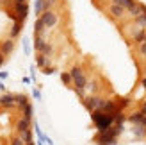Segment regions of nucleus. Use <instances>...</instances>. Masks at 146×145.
<instances>
[{"instance_id":"obj_26","label":"nucleus","mask_w":146,"mask_h":145,"mask_svg":"<svg viewBox=\"0 0 146 145\" xmlns=\"http://www.w3.org/2000/svg\"><path fill=\"white\" fill-rule=\"evenodd\" d=\"M11 145H27L23 140H21V136H14V138H11Z\"/></svg>"},{"instance_id":"obj_35","label":"nucleus","mask_w":146,"mask_h":145,"mask_svg":"<svg viewBox=\"0 0 146 145\" xmlns=\"http://www.w3.org/2000/svg\"><path fill=\"white\" fill-rule=\"evenodd\" d=\"M141 84H143V88H146V77H144L143 81H141Z\"/></svg>"},{"instance_id":"obj_40","label":"nucleus","mask_w":146,"mask_h":145,"mask_svg":"<svg viewBox=\"0 0 146 145\" xmlns=\"http://www.w3.org/2000/svg\"><path fill=\"white\" fill-rule=\"evenodd\" d=\"M27 145H34V142H31V143H27Z\"/></svg>"},{"instance_id":"obj_30","label":"nucleus","mask_w":146,"mask_h":145,"mask_svg":"<svg viewBox=\"0 0 146 145\" xmlns=\"http://www.w3.org/2000/svg\"><path fill=\"white\" fill-rule=\"evenodd\" d=\"M32 95H34L36 100H41V91H39L38 88H34V90H32Z\"/></svg>"},{"instance_id":"obj_20","label":"nucleus","mask_w":146,"mask_h":145,"mask_svg":"<svg viewBox=\"0 0 146 145\" xmlns=\"http://www.w3.org/2000/svg\"><path fill=\"white\" fill-rule=\"evenodd\" d=\"M112 4H118V5H123L125 9H128V7H132L135 4V0H112Z\"/></svg>"},{"instance_id":"obj_29","label":"nucleus","mask_w":146,"mask_h":145,"mask_svg":"<svg viewBox=\"0 0 146 145\" xmlns=\"http://www.w3.org/2000/svg\"><path fill=\"white\" fill-rule=\"evenodd\" d=\"M23 50H25V54H27V56L31 54V45H29V40H27V38L23 40Z\"/></svg>"},{"instance_id":"obj_1","label":"nucleus","mask_w":146,"mask_h":145,"mask_svg":"<svg viewBox=\"0 0 146 145\" xmlns=\"http://www.w3.org/2000/svg\"><path fill=\"white\" fill-rule=\"evenodd\" d=\"M91 118H93V122H94V126H96L98 133H104V131H107L109 127H112V126H114V117H112V115L104 113L102 109L93 111Z\"/></svg>"},{"instance_id":"obj_15","label":"nucleus","mask_w":146,"mask_h":145,"mask_svg":"<svg viewBox=\"0 0 146 145\" xmlns=\"http://www.w3.org/2000/svg\"><path fill=\"white\" fill-rule=\"evenodd\" d=\"M36 64H38V68H45V66H48V56H45V54H38L36 56Z\"/></svg>"},{"instance_id":"obj_27","label":"nucleus","mask_w":146,"mask_h":145,"mask_svg":"<svg viewBox=\"0 0 146 145\" xmlns=\"http://www.w3.org/2000/svg\"><path fill=\"white\" fill-rule=\"evenodd\" d=\"M139 54H141L143 57H146V40H144L143 43H139Z\"/></svg>"},{"instance_id":"obj_13","label":"nucleus","mask_w":146,"mask_h":145,"mask_svg":"<svg viewBox=\"0 0 146 145\" xmlns=\"http://www.w3.org/2000/svg\"><path fill=\"white\" fill-rule=\"evenodd\" d=\"M46 47V41L43 40V36H34V48L38 50V52H43Z\"/></svg>"},{"instance_id":"obj_24","label":"nucleus","mask_w":146,"mask_h":145,"mask_svg":"<svg viewBox=\"0 0 146 145\" xmlns=\"http://www.w3.org/2000/svg\"><path fill=\"white\" fill-rule=\"evenodd\" d=\"M20 136H21V140H23L25 143H31L32 142V129H29V131H25V133H20Z\"/></svg>"},{"instance_id":"obj_31","label":"nucleus","mask_w":146,"mask_h":145,"mask_svg":"<svg viewBox=\"0 0 146 145\" xmlns=\"http://www.w3.org/2000/svg\"><path fill=\"white\" fill-rule=\"evenodd\" d=\"M7 77H9L7 72H0V79H2V81H4V79H7Z\"/></svg>"},{"instance_id":"obj_37","label":"nucleus","mask_w":146,"mask_h":145,"mask_svg":"<svg viewBox=\"0 0 146 145\" xmlns=\"http://www.w3.org/2000/svg\"><path fill=\"white\" fill-rule=\"evenodd\" d=\"M4 90H5V86H4L2 83H0V91H4Z\"/></svg>"},{"instance_id":"obj_28","label":"nucleus","mask_w":146,"mask_h":145,"mask_svg":"<svg viewBox=\"0 0 146 145\" xmlns=\"http://www.w3.org/2000/svg\"><path fill=\"white\" fill-rule=\"evenodd\" d=\"M54 72H55L54 66H45V68H43V74H45V75H52Z\"/></svg>"},{"instance_id":"obj_3","label":"nucleus","mask_w":146,"mask_h":145,"mask_svg":"<svg viewBox=\"0 0 146 145\" xmlns=\"http://www.w3.org/2000/svg\"><path fill=\"white\" fill-rule=\"evenodd\" d=\"M104 104H105V100L102 99V97H98V95H91V97H86V99H84V106H86L91 113L96 111V109H102V107H104Z\"/></svg>"},{"instance_id":"obj_8","label":"nucleus","mask_w":146,"mask_h":145,"mask_svg":"<svg viewBox=\"0 0 146 145\" xmlns=\"http://www.w3.org/2000/svg\"><path fill=\"white\" fill-rule=\"evenodd\" d=\"M109 13H111V16L112 18H116V20H119V18H123L127 14V9L123 5H118V4H111L109 5Z\"/></svg>"},{"instance_id":"obj_12","label":"nucleus","mask_w":146,"mask_h":145,"mask_svg":"<svg viewBox=\"0 0 146 145\" xmlns=\"http://www.w3.org/2000/svg\"><path fill=\"white\" fill-rule=\"evenodd\" d=\"M127 13H128V16H132V18L141 16V14H143V11H141V2H135L132 7H128Z\"/></svg>"},{"instance_id":"obj_38","label":"nucleus","mask_w":146,"mask_h":145,"mask_svg":"<svg viewBox=\"0 0 146 145\" xmlns=\"http://www.w3.org/2000/svg\"><path fill=\"white\" fill-rule=\"evenodd\" d=\"M43 143H45V142H43V140H38V145H43Z\"/></svg>"},{"instance_id":"obj_4","label":"nucleus","mask_w":146,"mask_h":145,"mask_svg":"<svg viewBox=\"0 0 146 145\" xmlns=\"http://www.w3.org/2000/svg\"><path fill=\"white\" fill-rule=\"evenodd\" d=\"M39 18L43 20V23H45L46 29H52L54 25H57V21H59V16H57V14H55L52 9H50V11H45Z\"/></svg>"},{"instance_id":"obj_5","label":"nucleus","mask_w":146,"mask_h":145,"mask_svg":"<svg viewBox=\"0 0 146 145\" xmlns=\"http://www.w3.org/2000/svg\"><path fill=\"white\" fill-rule=\"evenodd\" d=\"M13 7H14V13H16L18 20L20 21H25L27 14H29V4L27 2H14Z\"/></svg>"},{"instance_id":"obj_6","label":"nucleus","mask_w":146,"mask_h":145,"mask_svg":"<svg viewBox=\"0 0 146 145\" xmlns=\"http://www.w3.org/2000/svg\"><path fill=\"white\" fill-rule=\"evenodd\" d=\"M121 109H123V107H121L119 104H116L114 100H105L104 107H102V111L107 113V115H112L114 118H116V115H119V113H121Z\"/></svg>"},{"instance_id":"obj_39","label":"nucleus","mask_w":146,"mask_h":145,"mask_svg":"<svg viewBox=\"0 0 146 145\" xmlns=\"http://www.w3.org/2000/svg\"><path fill=\"white\" fill-rule=\"evenodd\" d=\"M14 2H27V0H14Z\"/></svg>"},{"instance_id":"obj_22","label":"nucleus","mask_w":146,"mask_h":145,"mask_svg":"<svg viewBox=\"0 0 146 145\" xmlns=\"http://www.w3.org/2000/svg\"><path fill=\"white\" fill-rule=\"evenodd\" d=\"M134 133L137 134V138H143V136L146 134V127L143 124H135V129H134Z\"/></svg>"},{"instance_id":"obj_14","label":"nucleus","mask_w":146,"mask_h":145,"mask_svg":"<svg viewBox=\"0 0 146 145\" xmlns=\"http://www.w3.org/2000/svg\"><path fill=\"white\" fill-rule=\"evenodd\" d=\"M45 23H43V20L38 18L36 20V23H34V36H43V32H45Z\"/></svg>"},{"instance_id":"obj_10","label":"nucleus","mask_w":146,"mask_h":145,"mask_svg":"<svg viewBox=\"0 0 146 145\" xmlns=\"http://www.w3.org/2000/svg\"><path fill=\"white\" fill-rule=\"evenodd\" d=\"M29 129H31V120L25 118V117H21V118L16 122V131H18V134H20V133L29 131Z\"/></svg>"},{"instance_id":"obj_2","label":"nucleus","mask_w":146,"mask_h":145,"mask_svg":"<svg viewBox=\"0 0 146 145\" xmlns=\"http://www.w3.org/2000/svg\"><path fill=\"white\" fill-rule=\"evenodd\" d=\"M70 74H71V77H73V86H75V90H86L87 79H86V75H84L82 68L75 66V68H71Z\"/></svg>"},{"instance_id":"obj_17","label":"nucleus","mask_w":146,"mask_h":145,"mask_svg":"<svg viewBox=\"0 0 146 145\" xmlns=\"http://www.w3.org/2000/svg\"><path fill=\"white\" fill-rule=\"evenodd\" d=\"M128 120L132 122L134 126H135V124H141V122L144 120V113H143V111H135V113H132V117H130Z\"/></svg>"},{"instance_id":"obj_18","label":"nucleus","mask_w":146,"mask_h":145,"mask_svg":"<svg viewBox=\"0 0 146 145\" xmlns=\"http://www.w3.org/2000/svg\"><path fill=\"white\" fill-rule=\"evenodd\" d=\"M21 27H23V21H14L13 29H11V38H16V36L21 32Z\"/></svg>"},{"instance_id":"obj_19","label":"nucleus","mask_w":146,"mask_h":145,"mask_svg":"<svg viewBox=\"0 0 146 145\" xmlns=\"http://www.w3.org/2000/svg\"><path fill=\"white\" fill-rule=\"evenodd\" d=\"M14 97H16V106L20 107V109H23V107L29 104V99L25 95H14Z\"/></svg>"},{"instance_id":"obj_34","label":"nucleus","mask_w":146,"mask_h":145,"mask_svg":"<svg viewBox=\"0 0 146 145\" xmlns=\"http://www.w3.org/2000/svg\"><path fill=\"white\" fill-rule=\"evenodd\" d=\"M45 143H48V145H54V142H52V140H50V138H48V136H46V138H45Z\"/></svg>"},{"instance_id":"obj_33","label":"nucleus","mask_w":146,"mask_h":145,"mask_svg":"<svg viewBox=\"0 0 146 145\" xmlns=\"http://www.w3.org/2000/svg\"><path fill=\"white\" fill-rule=\"evenodd\" d=\"M141 11H143V14H146V4H143V2H141Z\"/></svg>"},{"instance_id":"obj_16","label":"nucleus","mask_w":146,"mask_h":145,"mask_svg":"<svg viewBox=\"0 0 146 145\" xmlns=\"http://www.w3.org/2000/svg\"><path fill=\"white\" fill-rule=\"evenodd\" d=\"M34 11H36V16H41L43 13H45V0H36L34 4Z\"/></svg>"},{"instance_id":"obj_32","label":"nucleus","mask_w":146,"mask_h":145,"mask_svg":"<svg viewBox=\"0 0 146 145\" xmlns=\"http://www.w3.org/2000/svg\"><path fill=\"white\" fill-rule=\"evenodd\" d=\"M5 63V56L2 54V52H0V66H2V64Z\"/></svg>"},{"instance_id":"obj_21","label":"nucleus","mask_w":146,"mask_h":145,"mask_svg":"<svg viewBox=\"0 0 146 145\" xmlns=\"http://www.w3.org/2000/svg\"><path fill=\"white\" fill-rule=\"evenodd\" d=\"M61 81L66 86H70V84H73V77H71L70 72H62V74H61Z\"/></svg>"},{"instance_id":"obj_36","label":"nucleus","mask_w":146,"mask_h":145,"mask_svg":"<svg viewBox=\"0 0 146 145\" xmlns=\"http://www.w3.org/2000/svg\"><path fill=\"white\" fill-rule=\"evenodd\" d=\"M141 111H143V113H144V115H146V102H144V104H143V109H141Z\"/></svg>"},{"instance_id":"obj_7","label":"nucleus","mask_w":146,"mask_h":145,"mask_svg":"<svg viewBox=\"0 0 146 145\" xmlns=\"http://www.w3.org/2000/svg\"><path fill=\"white\" fill-rule=\"evenodd\" d=\"M0 106L5 107V109H11V107L16 106V97H14L13 93H4V95L0 97Z\"/></svg>"},{"instance_id":"obj_25","label":"nucleus","mask_w":146,"mask_h":145,"mask_svg":"<svg viewBox=\"0 0 146 145\" xmlns=\"http://www.w3.org/2000/svg\"><path fill=\"white\" fill-rule=\"evenodd\" d=\"M21 111H23V117H25V118L32 120V106H31V104H27V106H25Z\"/></svg>"},{"instance_id":"obj_11","label":"nucleus","mask_w":146,"mask_h":145,"mask_svg":"<svg viewBox=\"0 0 146 145\" xmlns=\"http://www.w3.org/2000/svg\"><path fill=\"white\" fill-rule=\"evenodd\" d=\"M13 48H14V41L13 40H5V41L0 43V52L4 56H9L13 52Z\"/></svg>"},{"instance_id":"obj_23","label":"nucleus","mask_w":146,"mask_h":145,"mask_svg":"<svg viewBox=\"0 0 146 145\" xmlns=\"http://www.w3.org/2000/svg\"><path fill=\"white\" fill-rule=\"evenodd\" d=\"M134 21H135V25H137V27H143V29H146V14H141V16L134 18Z\"/></svg>"},{"instance_id":"obj_9","label":"nucleus","mask_w":146,"mask_h":145,"mask_svg":"<svg viewBox=\"0 0 146 145\" xmlns=\"http://www.w3.org/2000/svg\"><path fill=\"white\" fill-rule=\"evenodd\" d=\"M132 40H134V43H143L144 40H146V29H143V27H134L132 29Z\"/></svg>"}]
</instances>
